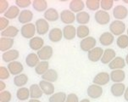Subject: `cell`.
Returning <instances> with one entry per match:
<instances>
[{
  "label": "cell",
  "instance_id": "6da1fadb",
  "mask_svg": "<svg viewBox=\"0 0 128 102\" xmlns=\"http://www.w3.org/2000/svg\"><path fill=\"white\" fill-rule=\"evenodd\" d=\"M110 31L114 36L123 35L124 32L126 31V24L121 21L118 20L112 21L110 24Z\"/></svg>",
  "mask_w": 128,
  "mask_h": 102
},
{
  "label": "cell",
  "instance_id": "7a4b0ae2",
  "mask_svg": "<svg viewBox=\"0 0 128 102\" xmlns=\"http://www.w3.org/2000/svg\"><path fill=\"white\" fill-rule=\"evenodd\" d=\"M36 32V26L35 24H32V23L23 25L22 27L20 28L21 36L25 38H27V39H32V38H34Z\"/></svg>",
  "mask_w": 128,
  "mask_h": 102
},
{
  "label": "cell",
  "instance_id": "3957f363",
  "mask_svg": "<svg viewBox=\"0 0 128 102\" xmlns=\"http://www.w3.org/2000/svg\"><path fill=\"white\" fill-rule=\"evenodd\" d=\"M96 43L97 40L93 37H88L84 39H82V41L80 42V48L82 51L88 53L90 50L94 49L96 46Z\"/></svg>",
  "mask_w": 128,
  "mask_h": 102
},
{
  "label": "cell",
  "instance_id": "277c9868",
  "mask_svg": "<svg viewBox=\"0 0 128 102\" xmlns=\"http://www.w3.org/2000/svg\"><path fill=\"white\" fill-rule=\"evenodd\" d=\"M94 19L98 24L104 26L110 23V16L107 11H104V10H98L94 15Z\"/></svg>",
  "mask_w": 128,
  "mask_h": 102
},
{
  "label": "cell",
  "instance_id": "5b68a950",
  "mask_svg": "<svg viewBox=\"0 0 128 102\" xmlns=\"http://www.w3.org/2000/svg\"><path fill=\"white\" fill-rule=\"evenodd\" d=\"M128 16V10L124 5H117L113 10V16L118 21L124 20Z\"/></svg>",
  "mask_w": 128,
  "mask_h": 102
},
{
  "label": "cell",
  "instance_id": "8992f818",
  "mask_svg": "<svg viewBox=\"0 0 128 102\" xmlns=\"http://www.w3.org/2000/svg\"><path fill=\"white\" fill-rule=\"evenodd\" d=\"M88 97L91 99H98L103 94V88L101 86L97 84H92L86 89Z\"/></svg>",
  "mask_w": 128,
  "mask_h": 102
},
{
  "label": "cell",
  "instance_id": "52a82bcc",
  "mask_svg": "<svg viewBox=\"0 0 128 102\" xmlns=\"http://www.w3.org/2000/svg\"><path fill=\"white\" fill-rule=\"evenodd\" d=\"M110 81V75L108 72H105V71H102V72L98 73L92 80L93 84H97V85L99 86L106 85Z\"/></svg>",
  "mask_w": 128,
  "mask_h": 102
},
{
  "label": "cell",
  "instance_id": "ba28073f",
  "mask_svg": "<svg viewBox=\"0 0 128 102\" xmlns=\"http://www.w3.org/2000/svg\"><path fill=\"white\" fill-rule=\"evenodd\" d=\"M53 48L49 45H45L39 51H38V55L42 61H48L53 56Z\"/></svg>",
  "mask_w": 128,
  "mask_h": 102
},
{
  "label": "cell",
  "instance_id": "9c48e42d",
  "mask_svg": "<svg viewBox=\"0 0 128 102\" xmlns=\"http://www.w3.org/2000/svg\"><path fill=\"white\" fill-rule=\"evenodd\" d=\"M104 50L100 47H95L92 50H90L88 53V58L90 61L92 62H97L98 60H101L102 56L104 55Z\"/></svg>",
  "mask_w": 128,
  "mask_h": 102
},
{
  "label": "cell",
  "instance_id": "30bf717a",
  "mask_svg": "<svg viewBox=\"0 0 128 102\" xmlns=\"http://www.w3.org/2000/svg\"><path fill=\"white\" fill-rule=\"evenodd\" d=\"M36 32L39 35H44L49 31V24L45 19H38L35 22Z\"/></svg>",
  "mask_w": 128,
  "mask_h": 102
},
{
  "label": "cell",
  "instance_id": "8fae6325",
  "mask_svg": "<svg viewBox=\"0 0 128 102\" xmlns=\"http://www.w3.org/2000/svg\"><path fill=\"white\" fill-rule=\"evenodd\" d=\"M20 53L16 49H10L3 53L2 55V60L6 63H10L13 61H16V60L19 58Z\"/></svg>",
  "mask_w": 128,
  "mask_h": 102
},
{
  "label": "cell",
  "instance_id": "7c38bea8",
  "mask_svg": "<svg viewBox=\"0 0 128 102\" xmlns=\"http://www.w3.org/2000/svg\"><path fill=\"white\" fill-rule=\"evenodd\" d=\"M60 18L61 21L64 24H67V25H70L74 21H76V16L75 14L69 10H64L60 13Z\"/></svg>",
  "mask_w": 128,
  "mask_h": 102
},
{
  "label": "cell",
  "instance_id": "4fadbf2b",
  "mask_svg": "<svg viewBox=\"0 0 128 102\" xmlns=\"http://www.w3.org/2000/svg\"><path fill=\"white\" fill-rule=\"evenodd\" d=\"M7 67H8V71H10V74L14 75V76L21 74L24 70L23 65L19 61H13V62L8 63Z\"/></svg>",
  "mask_w": 128,
  "mask_h": 102
},
{
  "label": "cell",
  "instance_id": "5bb4252c",
  "mask_svg": "<svg viewBox=\"0 0 128 102\" xmlns=\"http://www.w3.org/2000/svg\"><path fill=\"white\" fill-rule=\"evenodd\" d=\"M126 91V86L122 82H116L110 88V92L114 97H120L124 95Z\"/></svg>",
  "mask_w": 128,
  "mask_h": 102
},
{
  "label": "cell",
  "instance_id": "9a60e30c",
  "mask_svg": "<svg viewBox=\"0 0 128 102\" xmlns=\"http://www.w3.org/2000/svg\"><path fill=\"white\" fill-rule=\"evenodd\" d=\"M62 31L63 37L66 40H72L76 36V28L72 25H66Z\"/></svg>",
  "mask_w": 128,
  "mask_h": 102
},
{
  "label": "cell",
  "instance_id": "2e32d148",
  "mask_svg": "<svg viewBox=\"0 0 128 102\" xmlns=\"http://www.w3.org/2000/svg\"><path fill=\"white\" fill-rule=\"evenodd\" d=\"M126 60H125L124 58L118 56V57L114 58V59L110 63L109 68L111 69L112 71L122 70V69L126 66Z\"/></svg>",
  "mask_w": 128,
  "mask_h": 102
},
{
  "label": "cell",
  "instance_id": "e0dca14e",
  "mask_svg": "<svg viewBox=\"0 0 128 102\" xmlns=\"http://www.w3.org/2000/svg\"><path fill=\"white\" fill-rule=\"evenodd\" d=\"M39 86H40L41 89L42 90L43 94L46 95H51L54 94V86L50 82L44 81V80H41L39 82Z\"/></svg>",
  "mask_w": 128,
  "mask_h": 102
},
{
  "label": "cell",
  "instance_id": "ac0fdd59",
  "mask_svg": "<svg viewBox=\"0 0 128 102\" xmlns=\"http://www.w3.org/2000/svg\"><path fill=\"white\" fill-rule=\"evenodd\" d=\"M33 19V13L30 10H24L20 12L18 17V21L21 24H29L31 23L32 20Z\"/></svg>",
  "mask_w": 128,
  "mask_h": 102
},
{
  "label": "cell",
  "instance_id": "d6986e66",
  "mask_svg": "<svg viewBox=\"0 0 128 102\" xmlns=\"http://www.w3.org/2000/svg\"><path fill=\"white\" fill-rule=\"evenodd\" d=\"M64 38L63 37V31L60 28H53L49 31L48 33V39L53 43H58L60 42L62 38Z\"/></svg>",
  "mask_w": 128,
  "mask_h": 102
},
{
  "label": "cell",
  "instance_id": "ffe728a7",
  "mask_svg": "<svg viewBox=\"0 0 128 102\" xmlns=\"http://www.w3.org/2000/svg\"><path fill=\"white\" fill-rule=\"evenodd\" d=\"M44 40L40 37H34L30 39L29 47L34 51H39L42 48L44 47Z\"/></svg>",
  "mask_w": 128,
  "mask_h": 102
},
{
  "label": "cell",
  "instance_id": "44dd1931",
  "mask_svg": "<svg viewBox=\"0 0 128 102\" xmlns=\"http://www.w3.org/2000/svg\"><path fill=\"white\" fill-rule=\"evenodd\" d=\"M116 57V53L114 49H106L101 58V62L103 64H110Z\"/></svg>",
  "mask_w": 128,
  "mask_h": 102
},
{
  "label": "cell",
  "instance_id": "7402d4cb",
  "mask_svg": "<svg viewBox=\"0 0 128 102\" xmlns=\"http://www.w3.org/2000/svg\"><path fill=\"white\" fill-rule=\"evenodd\" d=\"M86 4H84L83 1L82 0H72L70 1L69 7H70V10L73 13H80L84 10Z\"/></svg>",
  "mask_w": 128,
  "mask_h": 102
},
{
  "label": "cell",
  "instance_id": "603a6c76",
  "mask_svg": "<svg viewBox=\"0 0 128 102\" xmlns=\"http://www.w3.org/2000/svg\"><path fill=\"white\" fill-rule=\"evenodd\" d=\"M110 80L116 82H122L126 78V73L123 70H114L110 73Z\"/></svg>",
  "mask_w": 128,
  "mask_h": 102
},
{
  "label": "cell",
  "instance_id": "cb8c5ba5",
  "mask_svg": "<svg viewBox=\"0 0 128 102\" xmlns=\"http://www.w3.org/2000/svg\"><path fill=\"white\" fill-rule=\"evenodd\" d=\"M114 40V35L110 32H106L101 34V36L99 37V42L102 45L104 46H109L111 45L113 42Z\"/></svg>",
  "mask_w": 128,
  "mask_h": 102
},
{
  "label": "cell",
  "instance_id": "d4e9b609",
  "mask_svg": "<svg viewBox=\"0 0 128 102\" xmlns=\"http://www.w3.org/2000/svg\"><path fill=\"white\" fill-rule=\"evenodd\" d=\"M14 45V39L8 38H0V51L6 52L8 50H10V49Z\"/></svg>",
  "mask_w": 128,
  "mask_h": 102
},
{
  "label": "cell",
  "instance_id": "484cf974",
  "mask_svg": "<svg viewBox=\"0 0 128 102\" xmlns=\"http://www.w3.org/2000/svg\"><path fill=\"white\" fill-rule=\"evenodd\" d=\"M60 18V16H58V13L55 9L54 8H50L48 9L46 11L44 12V19L47 21H51V22H54V21H58V19Z\"/></svg>",
  "mask_w": 128,
  "mask_h": 102
},
{
  "label": "cell",
  "instance_id": "4316f807",
  "mask_svg": "<svg viewBox=\"0 0 128 102\" xmlns=\"http://www.w3.org/2000/svg\"><path fill=\"white\" fill-rule=\"evenodd\" d=\"M20 14V12L19 7H17L16 5H12L4 13V17L7 18L8 20H13V19L16 18L17 16L19 17Z\"/></svg>",
  "mask_w": 128,
  "mask_h": 102
},
{
  "label": "cell",
  "instance_id": "83f0119b",
  "mask_svg": "<svg viewBox=\"0 0 128 102\" xmlns=\"http://www.w3.org/2000/svg\"><path fill=\"white\" fill-rule=\"evenodd\" d=\"M19 33L18 28L14 27V26H10L8 28H6L4 31L1 32V36L3 38H13L14 37H16Z\"/></svg>",
  "mask_w": 128,
  "mask_h": 102
},
{
  "label": "cell",
  "instance_id": "f1b7e54d",
  "mask_svg": "<svg viewBox=\"0 0 128 102\" xmlns=\"http://www.w3.org/2000/svg\"><path fill=\"white\" fill-rule=\"evenodd\" d=\"M40 62L38 54L35 53H30L26 58V63L29 67H36Z\"/></svg>",
  "mask_w": 128,
  "mask_h": 102
},
{
  "label": "cell",
  "instance_id": "f546056e",
  "mask_svg": "<svg viewBox=\"0 0 128 102\" xmlns=\"http://www.w3.org/2000/svg\"><path fill=\"white\" fill-rule=\"evenodd\" d=\"M42 90L39 84H32L30 87V97L32 99H39L42 96Z\"/></svg>",
  "mask_w": 128,
  "mask_h": 102
},
{
  "label": "cell",
  "instance_id": "4dcf8cb0",
  "mask_svg": "<svg viewBox=\"0 0 128 102\" xmlns=\"http://www.w3.org/2000/svg\"><path fill=\"white\" fill-rule=\"evenodd\" d=\"M58 73L54 69H49L46 73L42 76V78L44 81H48L50 82H54L58 80Z\"/></svg>",
  "mask_w": 128,
  "mask_h": 102
},
{
  "label": "cell",
  "instance_id": "1f68e13d",
  "mask_svg": "<svg viewBox=\"0 0 128 102\" xmlns=\"http://www.w3.org/2000/svg\"><path fill=\"white\" fill-rule=\"evenodd\" d=\"M33 9L38 12L46 11L48 10V3L45 0H34L32 1Z\"/></svg>",
  "mask_w": 128,
  "mask_h": 102
},
{
  "label": "cell",
  "instance_id": "d6a6232c",
  "mask_svg": "<svg viewBox=\"0 0 128 102\" xmlns=\"http://www.w3.org/2000/svg\"><path fill=\"white\" fill-rule=\"evenodd\" d=\"M89 33H90V29L86 25H80L76 28V36L79 38L84 39V38H88Z\"/></svg>",
  "mask_w": 128,
  "mask_h": 102
},
{
  "label": "cell",
  "instance_id": "836d02e7",
  "mask_svg": "<svg viewBox=\"0 0 128 102\" xmlns=\"http://www.w3.org/2000/svg\"><path fill=\"white\" fill-rule=\"evenodd\" d=\"M27 82L28 77L27 75L24 74V73L17 75L14 77V84L16 87H19V88H22L24 85H26L27 83Z\"/></svg>",
  "mask_w": 128,
  "mask_h": 102
},
{
  "label": "cell",
  "instance_id": "e575fe53",
  "mask_svg": "<svg viewBox=\"0 0 128 102\" xmlns=\"http://www.w3.org/2000/svg\"><path fill=\"white\" fill-rule=\"evenodd\" d=\"M16 97L17 99L22 102L26 100L30 97V89L27 88H25V87L20 88L16 92Z\"/></svg>",
  "mask_w": 128,
  "mask_h": 102
},
{
  "label": "cell",
  "instance_id": "d590c367",
  "mask_svg": "<svg viewBox=\"0 0 128 102\" xmlns=\"http://www.w3.org/2000/svg\"><path fill=\"white\" fill-rule=\"evenodd\" d=\"M76 20L80 25H85L88 24L90 21V15L86 11H82L76 16Z\"/></svg>",
  "mask_w": 128,
  "mask_h": 102
},
{
  "label": "cell",
  "instance_id": "8d00e7d4",
  "mask_svg": "<svg viewBox=\"0 0 128 102\" xmlns=\"http://www.w3.org/2000/svg\"><path fill=\"white\" fill-rule=\"evenodd\" d=\"M49 70V63L48 61H40L39 64L35 67V71L36 74L42 76Z\"/></svg>",
  "mask_w": 128,
  "mask_h": 102
},
{
  "label": "cell",
  "instance_id": "74e56055",
  "mask_svg": "<svg viewBox=\"0 0 128 102\" xmlns=\"http://www.w3.org/2000/svg\"><path fill=\"white\" fill-rule=\"evenodd\" d=\"M67 94L64 92H57L52 94L48 99V102H66Z\"/></svg>",
  "mask_w": 128,
  "mask_h": 102
},
{
  "label": "cell",
  "instance_id": "f35d334b",
  "mask_svg": "<svg viewBox=\"0 0 128 102\" xmlns=\"http://www.w3.org/2000/svg\"><path fill=\"white\" fill-rule=\"evenodd\" d=\"M85 4L88 10L97 12L100 7V0H86Z\"/></svg>",
  "mask_w": 128,
  "mask_h": 102
},
{
  "label": "cell",
  "instance_id": "ab89813d",
  "mask_svg": "<svg viewBox=\"0 0 128 102\" xmlns=\"http://www.w3.org/2000/svg\"><path fill=\"white\" fill-rule=\"evenodd\" d=\"M116 44L120 49H122L128 48V36L125 35V34L119 36L116 40Z\"/></svg>",
  "mask_w": 128,
  "mask_h": 102
},
{
  "label": "cell",
  "instance_id": "60d3db41",
  "mask_svg": "<svg viewBox=\"0 0 128 102\" xmlns=\"http://www.w3.org/2000/svg\"><path fill=\"white\" fill-rule=\"evenodd\" d=\"M113 5H114L113 0H100V7L102 8V10L107 11L111 10Z\"/></svg>",
  "mask_w": 128,
  "mask_h": 102
},
{
  "label": "cell",
  "instance_id": "b9f144b4",
  "mask_svg": "<svg viewBox=\"0 0 128 102\" xmlns=\"http://www.w3.org/2000/svg\"><path fill=\"white\" fill-rule=\"evenodd\" d=\"M12 94L10 91H3L0 92V101L1 102H10L11 100Z\"/></svg>",
  "mask_w": 128,
  "mask_h": 102
},
{
  "label": "cell",
  "instance_id": "7bdbcfd3",
  "mask_svg": "<svg viewBox=\"0 0 128 102\" xmlns=\"http://www.w3.org/2000/svg\"><path fill=\"white\" fill-rule=\"evenodd\" d=\"M10 72L8 71V67L5 66H0V79L1 80H5L8 79L10 77Z\"/></svg>",
  "mask_w": 128,
  "mask_h": 102
},
{
  "label": "cell",
  "instance_id": "ee69618b",
  "mask_svg": "<svg viewBox=\"0 0 128 102\" xmlns=\"http://www.w3.org/2000/svg\"><path fill=\"white\" fill-rule=\"evenodd\" d=\"M8 24H10V21H8L7 18H5L4 16L0 17V31L3 32L6 28H8L10 27Z\"/></svg>",
  "mask_w": 128,
  "mask_h": 102
},
{
  "label": "cell",
  "instance_id": "f6af8a7d",
  "mask_svg": "<svg viewBox=\"0 0 128 102\" xmlns=\"http://www.w3.org/2000/svg\"><path fill=\"white\" fill-rule=\"evenodd\" d=\"M16 6L19 8H26L32 4L31 0H16Z\"/></svg>",
  "mask_w": 128,
  "mask_h": 102
},
{
  "label": "cell",
  "instance_id": "bcb514c9",
  "mask_svg": "<svg viewBox=\"0 0 128 102\" xmlns=\"http://www.w3.org/2000/svg\"><path fill=\"white\" fill-rule=\"evenodd\" d=\"M8 10V3L6 0H1L0 1V13L4 14Z\"/></svg>",
  "mask_w": 128,
  "mask_h": 102
},
{
  "label": "cell",
  "instance_id": "7dc6e473",
  "mask_svg": "<svg viewBox=\"0 0 128 102\" xmlns=\"http://www.w3.org/2000/svg\"><path fill=\"white\" fill-rule=\"evenodd\" d=\"M66 102H79V99H78V96L74 93H71V94H67V98Z\"/></svg>",
  "mask_w": 128,
  "mask_h": 102
},
{
  "label": "cell",
  "instance_id": "c3c4849f",
  "mask_svg": "<svg viewBox=\"0 0 128 102\" xmlns=\"http://www.w3.org/2000/svg\"><path fill=\"white\" fill-rule=\"evenodd\" d=\"M6 88L5 82H4L3 80H1V81H0V92H3V91H4V88Z\"/></svg>",
  "mask_w": 128,
  "mask_h": 102
},
{
  "label": "cell",
  "instance_id": "681fc988",
  "mask_svg": "<svg viewBox=\"0 0 128 102\" xmlns=\"http://www.w3.org/2000/svg\"><path fill=\"white\" fill-rule=\"evenodd\" d=\"M124 98L128 102V87L126 88V91H125V94H124Z\"/></svg>",
  "mask_w": 128,
  "mask_h": 102
},
{
  "label": "cell",
  "instance_id": "f907efd6",
  "mask_svg": "<svg viewBox=\"0 0 128 102\" xmlns=\"http://www.w3.org/2000/svg\"><path fill=\"white\" fill-rule=\"evenodd\" d=\"M29 102H41L38 99H31L29 100Z\"/></svg>",
  "mask_w": 128,
  "mask_h": 102
},
{
  "label": "cell",
  "instance_id": "816d5d0a",
  "mask_svg": "<svg viewBox=\"0 0 128 102\" xmlns=\"http://www.w3.org/2000/svg\"><path fill=\"white\" fill-rule=\"evenodd\" d=\"M79 102H90V100L88 99H83L82 100H81V101H79Z\"/></svg>",
  "mask_w": 128,
  "mask_h": 102
},
{
  "label": "cell",
  "instance_id": "f5cc1de1",
  "mask_svg": "<svg viewBox=\"0 0 128 102\" xmlns=\"http://www.w3.org/2000/svg\"><path fill=\"white\" fill-rule=\"evenodd\" d=\"M125 60H126V65H128V54L126 55V59H125Z\"/></svg>",
  "mask_w": 128,
  "mask_h": 102
},
{
  "label": "cell",
  "instance_id": "db71d44e",
  "mask_svg": "<svg viewBox=\"0 0 128 102\" xmlns=\"http://www.w3.org/2000/svg\"><path fill=\"white\" fill-rule=\"evenodd\" d=\"M123 2H124L125 4H128V0H123Z\"/></svg>",
  "mask_w": 128,
  "mask_h": 102
},
{
  "label": "cell",
  "instance_id": "11a10c76",
  "mask_svg": "<svg viewBox=\"0 0 128 102\" xmlns=\"http://www.w3.org/2000/svg\"><path fill=\"white\" fill-rule=\"evenodd\" d=\"M126 32H127V36H128V28H127V31Z\"/></svg>",
  "mask_w": 128,
  "mask_h": 102
},
{
  "label": "cell",
  "instance_id": "9f6ffc18",
  "mask_svg": "<svg viewBox=\"0 0 128 102\" xmlns=\"http://www.w3.org/2000/svg\"><path fill=\"white\" fill-rule=\"evenodd\" d=\"M127 49H128V48H127Z\"/></svg>",
  "mask_w": 128,
  "mask_h": 102
}]
</instances>
